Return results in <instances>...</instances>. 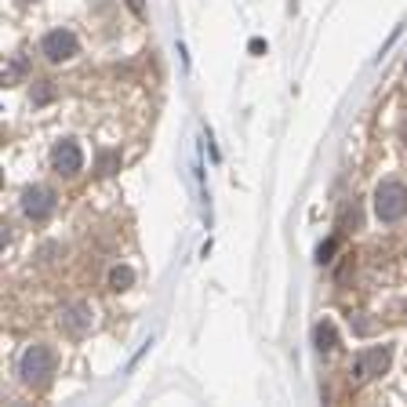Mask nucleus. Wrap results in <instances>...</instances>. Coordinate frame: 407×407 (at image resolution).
I'll return each mask as SVG.
<instances>
[{
  "mask_svg": "<svg viewBox=\"0 0 407 407\" xmlns=\"http://www.w3.org/2000/svg\"><path fill=\"white\" fill-rule=\"evenodd\" d=\"M26 211H29V215H37V218H44V215L51 211V193L37 190V204H33V200H26Z\"/></svg>",
  "mask_w": 407,
  "mask_h": 407,
  "instance_id": "nucleus-6",
  "label": "nucleus"
},
{
  "mask_svg": "<svg viewBox=\"0 0 407 407\" xmlns=\"http://www.w3.org/2000/svg\"><path fill=\"white\" fill-rule=\"evenodd\" d=\"M386 364H389V349H386V346L360 353V357H357V379H371V374H382Z\"/></svg>",
  "mask_w": 407,
  "mask_h": 407,
  "instance_id": "nucleus-4",
  "label": "nucleus"
},
{
  "mask_svg": "<svg viewBox=\"0 0 407 407\" xmlns=\"http://www.w3.org/2000/svg\"><path fill=\"white\" fill-rule=\"evenodd\" d=\"M51 367H55L51 349L33 346V349H26V357H22V379L26 382H44L48 374H51Z\"/></svg>",
  "mask_w": 407,
  "mask_h": 407,
  "instance_id": "nucleus-2",
  "label": "nucleus"
},
{
  "mask_svg": "<svg viewBox=\"0 0 407 407\" xmlns=\"http://www.w3.org/2000/svg\"><path fill=\"white\" fill-rule=\"evenodd\" d=\"M131 280H135L131 269H113V288H116V291H120L124 284H131Z\"/></svg>",
  "mask_w": 407,
  "mask_h": 407,
  "instance_id": "nucleus-7",
  "label": "nucleus"
},
{
  "mask_svg": "<svg viewBox=\"0 0 407 407\" xmlns=\"http://www.w3.org/2000/svg\"><path fill=\"white\" fill-rule=\"evenodd\" d=\"M40 51L51 58V62H62V58H70L77 51V37L70 33V29H51V33L44 37Z\"/></svg>",
  "mask_w": 407,
  "mask_h": 407,
  "instance_id": "nucleus-3",
  "label": "nucleus"
},
{
  "mask_svg": "<svg viewBox=\"0 0 407 407\" xmlns=\"http://www.w3.org/2000/svg\"><path fill=\"white\" fill-rule=\"evenodd\" d=\"M55 168H58L62 175H77V171L84 168V153H80L73 142H62V146L55 149Z\"/></svg>",
  "mask_w": 407,
  "mask_h": 407,
  "instance_id": "nucleus-5",
  "label": "nucleus"
},
{
  "mask_svg": "<svg viewBox=\"0 0 407 407\" xmlns=\"http://www.w3.org/2000/svg\"><path fill=\"white\" fill-rule=\"evenodd\" d=\"M128 4H131V11H135V15H146V8H142V0H128Z\"/></svg>",
  "mask_w": 407,
  "mask_h": 407,
  "instance_id": "nucleus-8",
  "label": "nucleus"
},
{
  "mask_svg": "<svg viewBox=\"0 0 407 407\" xmlns=\"http://www.w3.org/2000/svg\"><path fill=\"white\" fill-rule=\"evenodd\" d=\"M374 207H379L382 222H396V218L407 211V190L400 182H382L379 185V204H374Z\"/></svg>",
  "mask_w": 407,
  "mask_h": 407,
  "instance_id": "nucleus-1",
  "label": "nucleus"
}]
</instances>
